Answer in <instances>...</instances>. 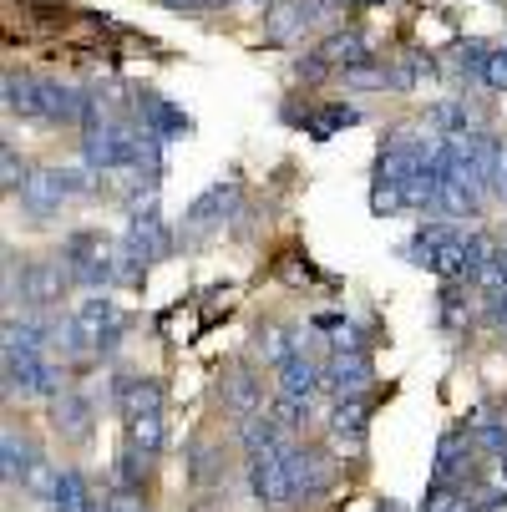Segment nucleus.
Listing matches in <instances>:
<instances>
[{"instance_id": "1", "label": "nucleus", "mask_w": 507, "mask_h": 512, "mask_svg": "<svg viewBox=\"0 0 507 512\" xmlns=\"http://www.w3.org/2000/svg\"><path fill=\"white\" fill-rule=\"evenodd\" d=\"M61 259L71 264V279H77V289H92V295H102L107 284L122 279V254H112V244L102 234H71Z\"/></svg>"}, {"instance_id": "2", "label": "nucleus", "mask_w": 507, "mask_h": 512, "mask_svg": "<svg viewBox=\"0 0 507 512\" xmlns=\"http://www.w3.org/2000/svg\"><path fill=\"white\" fill-rule=\"evenodd\" d=\"M168 249H173V234H168V224H163L158 203L132 208L127 234H122V279H132L148 259H168Z\"/></svg>"}, {"instance_id": "3", "label": "nucleus", "mask_w": 507, "mask_h": 512, "mask_svg": "<svg viewBox=\"0 0 507 512\" xmlns=\"http://www.w3.org/2000/svg\"><path fill=\"white\" fill-rule=\"evenodd\" d=\"M137 158H142V132L122 122H97L82 137V163L92 173H122V168H137Z\"/></svg>"}, {"instance_id": "4", "label": "nucleus", "mask_w": 507, "mask_h": 512, "mask_svg": "<svg viewBox=\"0 0 507 512\" xmlns=\"http://www.w3.org/2000/svg\"><path fill=\"white\" fill-rule=\"evenodd\" d=\"M87 188H92V183H87V173H77V168H41V173L26 178L21 208H26L31 218H51V213H61L66 198H82Z\"/></svg>"}, {"instance_id": "5", "label": "nucleus", "mask_w": 507, "mask_h": 512, "mask_svg": "<svg viewBox=\"0 0 507 512\" xmlns=\"http://www.w3.org/2000/svg\"><path fill=\"white\" fill-rule=\"evenodd\" d=\"M66 371L51 365L46 355H6V396H61Z\"/></svg>"}, {"instance_id": "6", "label": "nucleus", "mask_w": 507, "mask_h": 512, "mask_svg": "<svg viewBox=\"0 0 507 512\" xmlns=\"http://www.w3.org/2000/svg\"><path fill=\"white\" fill-rule=\"evenodd\" d=\"M289 447H274V452H259L249 457V492L259 507H284L295 502V487H289Z\"/></svg>"}, {"instance_id": "7", "label": "nucleus", "mask_w": 507, "mask_h": 512, "mask_svg": "<svg viewBox=\"0 0 507 512\" xmlns=\"http://www.w3.org/2000/svg\"><path fill=\"white\" fill-rule=\"evenodd\" d=\"M234 203H239V178H219L208 193H198L193 208L183 213V239H203V234H213V229H219L224 218L234 213Z\"/></svg>"}, {"instance_id": "8", "label": "nucleus", "mask_w": 507, "mask_h": 512, "mask_svg": "<svg viewBox=\"0 0 507 512\" xmlns=\"http://www.w3.org/2000/svg\"><path fill=\"white\" fill-rule=\"evenodd\" d=\"M77 325H82V335H87L92 355H112V350H117V340H122V330H127V320H122L117 300H107V295L82 300V305H77Z\"/></svg>"}, {"instance_id": "9", "label": "nucleus", "mask_w": 507, "mask_h": 512, "mask_svg": "<svg viewBox=\"0 0 507 512\" xmlns=\"http://www.w3.org/2000/svg\"><path fill=\"white\" fill-rule=\"evenodd\" d=\"M289 487H295V502H315L335 487V462L315 447H289Z\"/></svg>"}, {"instance_id": "10", "label": "nucleus", "mask_w": 507, "mask_h": 512, "mask_svg": "<svg viewBox=\"0 0 507 512\" xmlns=\"http://www.w3.org/2000/svg\"><path fill=\"white\" fill-rule=\"evenodd\" d=\"M71 284H77V279H71V264L66 259H31L26 264V305L56 310Z\"/></svg>"}, {"instance_id": "11", "label": "nucleus", "mask_w": 507, "mask_h": 512, "mask_svg": "<svg viewBox=\"0 0 507 512\" xmlns=\"http://www.w3.org/2000/svg\"><path fill=\"white\" fill-rule=\"evenodd\" d=\"M472 457H477V442H472V426H452L442 442H437V482H457L467 487L472 482Z\"/></svg>"}, {"instance_id": "12", "label": "nucleus", "mask_w": 507, "mask_h": 512, "mask_svg": "<svg viewBox=\"0 0 507 512\" xmlns=\"http://www.w3.org/2000/svg\"><path fill=\"white\" fill-rule=\"evenodd\" d=\"M320 11H325V0H274L269 16H264V36L269 41H295L320 21Z\"/></svg>"}, {"instance_id": "13", "label": "nucleus", "mask_w": 507, "mask_h": 512, "mask_svg": "<svg viewBox=\"0 0 507 512\" xmlns=\"http://www.w3.org/2000/svg\"><path fill=\"white\" fill-rule=\"evenodd\" d=\"M366 421H371V406H366V396L360 401H335V411H330V447L340 452V457H355L360 447H366Z\"/></svg>"}, {"instance_id": "14", "label": "nucleus", "mask_w": 507, "mask_h": 512, "mask_svg": "<svg viewBox=\"0 0 507 512\" xmlns=\"http://www.w3.org/2000/svg\"><path fill=\"white\" fill-rule=\"evenodd\" d=\"M371 386V360L366 355H330L325 365V391L335 401H360Z\"/></svg>"}, {"instance_id": "15", "label": "nucleus", "mask_w": 507, "mask_h": 512, "mask_svg": "<svg viewBox=\"0 0 507 512\" xmlns=\"http://www.w3.org/2000/svg\"><path fill=\"white\" fill-rule=\"evenodd\" d=\"M137 117H142V132L148 137H158V142H173V137H183L193 122L168 102V97H158V92H142L137 97Z\"/></svg>"}, {"instance_id": "16", "label": "nucleus", "mask_w": 507, "mask_h": 512, "mask_svg": "<svg viewBox=\"0 0 507 512\" xmlns=\"http://www.w3.org/2000/svg\"><path fill=\"white\" fill-rule=\"evenodd\" d=\"M112 401H117L122 421H132V416L163 411V386H158L153 376H117V381H112Z\"/></svg>"}, {"instance_id": "17", "label": "nucleus", "mask_w": 507, "mask_h": 512, "mask_svg": "<svg viewBox=\"0 0 507 512\" xmlns=\"http://www.w3.org/2000/svg\"><path fill=\"white\" fill-rule=\"evenodd\" d=\"M56 406H51V421H56V431L66 436V442H87L92 436V401L82 396V391H61V396H51Z\"/></svg>"}, {"instance_id": "18", "label": "nucleus", "mask_w": 507, "mask_h": 512, "mask_svg": "<svg viewBox=\"0 0 507 512\" xmlns=\"http://www.w3.org/2000/svg\"><path fill=\"white\" fill-rule=\"evenodd\" d=\"M279 396H295V401H310L320 386H325V365H315L305 350L300 355H289L284 365H279Z\"/></svg>"}, {"instance_id": "19", "label": "nucleus", "mask_w": 507, "mask_h": 512, "mask_svg": "<svg viewBox=\"0 0 507 512\" xmlns=\"http://www.w3.org/2000/svg\"><path fill=\"white\" fill-rule=\"evenodd\" d=\"M6 112L11 117H46V82L41 77H6Z\"/></svg>"}, {"instance_id": "20", "label": "nucleus", "mask_w": 507, "mask_h": 512, "mask_svg": "<svg viewBox=\"0 0 507 512\" xmlns=\"http://www.w3.org/2000/svg\"><path fill=\"white\" fill-rule=\"evenodd\" d=\"M239 442H244V452H249V457L274 452V447H289V442H284V426H279L269 411H254V416H244V421H239Z\"/></svg>"}, {"instance_id": "21", "label": "nucleus", "mask_w": 507, "mask_h": 512, "mask_svg": "<svg viewBox=\"0 0 507 512\" xmlns=\"http://www.w3.org/2000/svg\"><path fill=\"white\" fill-rule=\"evenodd\" d=\"M300 350H305V345L295 340V330H289V325H274V320H269V325H259V330H254V355H259V360H269L274 371H279V365H284L289 355H300Z\"/></svg>"}, {"instance_id": "22", "label": "nucleus", "mask_w": 507, "mask_h": 512, "mask_svg": "<svg viewBox=\"0 0 507 512\" xmlns=\"http://www.w3.org/2000/svg\"><path fill=\"white\" fill-rule=\"evenodd\" d=\"M320 56L330 61V66H360V61H371V41L360 36L355 26H345V31H330L325 36V46H320Z\"/></svg>"}, {"instance_id": "23", "label": "nucleus", "mask_w": 507, "mask_h": 512, "mask_svg": "<svg viewBox=\"0 0 507 512\" xmlns=\"http://www.w3.org/2000/svg\"><path fill=\"white\" fill-rule=\"evenodd\" d=\"M46 350H51V325L6 315V355H46Z\"/></svg>"}, {"instance_id": "24", "label": "nucleus", "mask_w": 507, "mask_h": 512, "mask_svg": "<svg viewBox=\"0 0 507 512\" xmlns=\"http://www.w3.org/2000/svg\"><path fill=\"white\" fill-rule=\"evenodd\" d=\"M457 229H447V224H421L406 244H401V254L416 264V269H437V254H442V244L452 239Z\"/></svg>"}, {"instance_id": "25", "label": "nucleus", "mask_w": 507, "mask_h": 512, "mask_svg": "<svg viewBox=\"0 0 507 512\" xmlns=\"http://www.w3.org/2000/svg\"><path fill=\"white\" fill-rule=\"evenodd\" d=\"M482 188L472 183V178H447V188H442V198H437V213H447V218H477L482 213Z\"/></svg>"}, {"instance_id": "26", "label": "nucleus", "mask_w": 507, "mask_h": 512, "mask_svg": "<svg viewBox=\"0 0 507 512\" xmlns=\"http://www.w3.org/2000/svg\"><path fill=\"white\" fill-rule=\"evenodd\" d=\"M31 467H36L31 442H26L16 426H6V436H0V472H6V482H26Z\"/></svg>"}, {"instance_id": "27", "label": "nucleus", "mask_w": 507, "mask_h": 512, "mask_svg": "<svg viewBox=\"0 0 507 512\" xmlns=\"http://www.w3.org/2000/svg\"><path fill=\"white\" fill-rule=\"evenodd\" d=\"M87 507H97L87 492V477L77 467H61V482L51 492V512H87Z\"/></svg>"}, {"instance_id": "28", "label": "nucleus", "mask_w": 507, "mask_h": 512, "mask_svg": "<svg viewBox=\"0 0 507 512\" xmlns=\"http://www.w3.org/2000/svg\"><path fill=\"white\" fill-rule=\"evenodd\" d=\"M163 411H148V416H132L127 421V447H137V452H148V457H158L163 452Z\"/></svg>"}, {"instance_id": "29", "label": "nucleus", "mask_w": 507, "mask_h": 512, "mask_svg": "<svg viewBox=\"0 0 507 512\" xmlns=\"http://www.w3.org/2000/svg\"><path fill=\"white\" fill-rule=\"evenodd\" d=\"M421 512H472V492L457 487V482H431Z\"/></svg>"}, {"instance_id": "30", "label": "nucleus", "mask_w": 507, "mask_h": 512, "mask_svg": "<svg viewBox=\"0 0 507 512\" xmlns=\"http://www.w3.org/2000/svg\"><path fill=\"white\" fill-rule=\"evenodd\" d=\"M426 127H437L442 137H452V132H472V107L467 102H437L426 112Z\"/></svg>"}, {"instance_id": "31", "label": "nucleus", "mask_w": 507, "mask_h": 512, "mask_svg": "<svg viewBox=\"0 0 507 512\" xmlns=\"http://www.w3.org/2000/svg\"><path fill=\"white\" fill-rule=\"evenodd\" d=\"M229 406L239 411V416H254L259 406H264V391H259V381L254 376H229Z\"/></svg>"}, {"instance_id": "32", "label": "nucleus", "mask_w": 507, "mask_h": 512, "mask_svg": "<svg viewBox=\"0 0 507 512\" xmlns=\"http://www.w3.org/2000/svg\"><path fill=\"white\" fill-rule=\"evenodd\" d=\"M467 426H472V442H477V452L507 457V426H502V421H467Z\"/></svg>"}, {"instance_id": "33", "label": "nucleus", "mask_w": 507, "mask_h": 512, "mask_svg": "<svg viewBox=\"0 0 507 512\" xmlns=\"http://www.w3.org/2000/svg\"><path fill=\"white\" fill-rule=\"evenodd\" d=\"M350 122H360V112H355V107H345V102H330V107H325L320 117H310V132H315V137L325 142V137H330L335 127H350Z\"/></svg>"}, {"instance_id": "34", "label": "nucleus", "mask_w": 507, "mask_h": 512, "mask_svg": "<svg viewBox=\"0 0 507 512\" xmlns=\"http://www.w3.org/2000/svg\"><path fill=\"white\" fill-rule=\"evenodd\" d=\"M56 482H61V467H56V462H46V457H36V467L26 472V482H21V487H26L31 497H46V502H51Z\"/></svg>"}, {"instance_id": "35", "label": "nucleus", "mask_w": 507, "mask_h": 512, "mask_svg": "<svg viewBox=\"0 0 507 512\" xmlns=\"http://www.w3.org/2000/svg\"><path fill=\"white\" fill-rule=\"evenodd\" d=\"M269 416H274V421H279L284 431H300V426L310 421V401H295V396H274Z\"/></svg>"}, {"instance_id": "36", "label": "nucleus", "mask_w": 507, "mask_h": 512, "mask_svg": "<svg viewBox=\"0 0 507 512\" xmlns=\"http://www.w3.org/2000/svg\"><path fill=\"white\" fill-rule=\"evenodd\" d=\"M142 477H148V452L127 447V452L117 457V487H142Z\"/></svg>"}, {"instance_id": "37", "label": "nucleus", "mask_w": 507, "mask_h": 512, "mask_svg": "<svg viewBox=\"0 0 507 512\" xmlns=\"http://www.w3.org/2000/svg\"><path fill=\"white\" fill-rule=\"evenodd\" d=\"M0 173H6V178H0V183H6V193H21L26 188V163L16 158V148H11V142H6V148H0Z\"/></svg>"}, {"instance_id": "38", "label": "nucleus", "mask_w": 507, "mask_h": 512, "mask_svg": "<svg viewBox=\"0 0 507 512\" xmlns=\"http://www.w3.org/2000/svg\"><path fill=\"white\" fill-rule=\"evenodd\" d=\"M371 208H376V213L406 208V188H401V183H376V188H371Z\"/></svg>"}, {"instance_id": "39", "label": "nucleus", "mask_w": 507, "mask_h": 512, "mask_svg": "<svg viewBox=\"0 0 507 512\" xmlns=\"http://www.w3.org/2000/svg\"><path fill=\"white\" fill-rule=\"evenodd\" d=\"M482 82H487L492 92H507V46H497V51L487 56V71H482Z\"/></svg>"}, {"instance_id": "40", "label": "nucleus", "mask_w": 507, "mask_h": 512, "mask_svg": "<svg viewBox=\"0 0 507 512\" xmlns=\"http://www.w3.org/2000/svg\"><path fill=\"white\" fill-rule=\"evenodd\" d=\"M457 284H462V279H457ZM457 284L442 289V325H447V330H457V325L467 320V315H462V289H457Z\"/></svg>"}, {"instance_id": "41", "label": "nucleus", "mask_w": 507, "mask_h": 512, "mask_svg": "<svg viewBox=\"0 0 507 512\" xmlns=\"http://www.w3.org/2000/svg\"><path fill=\"white\" fill-rule=\"evenodd\" d=\"M107 507H112V512H148L137 487H112V492H107Z\"/></svg>"}, {"instance_id": "42", "label": "nucleus", "mask_w": 507, "mask_h": 512, "mask_svg": "<svg viewBox=\"0 0 507 512\" xmlns=\"http://www.w3.org/2000/svg\"><path fill=\"white\" fill-rule=\"evenodd\" d=\"M482 315H487V325L507 330V289H502V295H487V300H482Z\"/></svg>"}, {"instance_id": "43", "label": "nucleus", "mask_w": 507, "mask_h": 512, "mask_svg": "<svg viewBox=\"0 0 507 512\" xmlns=\"http://www.w3.org/2000/svg\"><path fill=\"white\" fill-rule=\"evenodd\" d=\"M168 11H213V6H224V0H163Z\"/></svg>"}, {"instance_id": "44", "label": "nucleus", "mask_w": 507, "mask_h": 512, "mask_svg": "<svg viewBox=\"0 0 507 512\" xmlns=\"http://www.w3.org/2000/svg\"><path fill=\"white\" fill-rule=\"evenodd\" d=\"M492 482L507 492V457H497V467H492Z\"/></svg>"}, {"instance_id": "45", "label": "nucleus", "mask_w": 507, "mask_h": 512, "mask_svg": "<svg viewBox=\"0 0 507 512\" xmlns=\"http://www.w3.org/2000/svg\"><path fill=\"white\" fill-rule=\"evenodd\" d=\"M376 512H401V507H396V502H386V497H381V502H376Z\"/></svg>"}, {"instance_id": "46", "label": "nucleus", "mask_w": 507, "mask_h": 512, "mask_svg": "<svg viewBox=\"0 0 507 512\" xmlns=\"http://www.w3.org/2000/svg\"><path fill=\"white\" fill-rule=\"evenodd\" d=\"M224 6H239V0H224ZM249 6H264V0H249Z\"/></svg>"}, {"instance_id": "47", "label": "nucleus", "mask_w": 507, "mask_h": 512, "mask_svg": "<svg viewBox=\"0 0 507 512\" xmlns=\"http://www.w3.org/2000/svg\"><path fill=\"white\" fill-rule=\"evenodd\" d=\"M87 512H112V507H107V502H97V507H87Z\"/></svg>"}, {"instance_id": "48", "label": "nucleus", "mask_w": 507, "mask_h": 512, "mask_svg": "<svg viewBox=\"0 0 507 512\" xmlns=\"http://www.w3.org/2000/svg\"><path fill=\"white\" fill-rule=\"evenodd\" d=\"M502 198H507V168H502Z\"/></svg>"}, {"instance_id": "49", "label": "nucleus", "mask_w": 507, "mask_h": 512, "mask_svg": "<svg viewBox=\"0 0 507 512\" xmlns=\"http://www.w3.org/2000/svg\"><path fill=\"white\" fill-rule=\"evenodd\" d=\"M355 6H371V0H355Z\"/></svg>"}]
</instances>
